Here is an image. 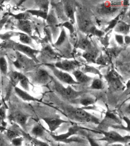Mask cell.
<instances>
[{"label":"cell","instance_id":"6da1fadb","mask_svg":"<svg viewBox=\"0 0 130 146\" xmlns=\"http://www.w3.org/2000/svg\"><path fill=\"white\" fill-rule=\"evenodd\" d=\"M25 75L29 79L30 83L39 85H45L51 79L47 71L41 67L36 66L31 70L27 72Z\"/></svg>","mask_w":130,"mask_h":146},{"label":"cell","instance_id":"7a4b0ae2","mask_svg":"<svg viewBox=\"0 0 130 146\" xmlns=\"http://www.w3.org/2000/svg\"><path fill=\"white\" fill-rule=\"evenodd\" d=\"M15 60L13 62V64L17 69L27 70V72L31 70L36 67V62L32 59L21 52L15 51Z\"/></svg>","mask_w":130,"mask_h":146},{"label":"cell","instance_id":"3957f363","mask_svg":"<svg viewBox=\"0 0 130 146\" xmlns=\"http://www.w3.org/2000/svg\"><path fill=\"white\" fill-rule=\"evenodd\" d=\"M100 131V133L103 135V137L97 140L105 141L109 144H113L115 143H126L130 141L129 136H124L116 131Z\"/></svg>","mask_w":130,"mask_h":146},{"label":"cell","instance_id":"277c9868","mask_svg":"<svg viewBox=\"0 0 130 146\" xmlns=\"http://www.w3.org/2000/svg\"><path fill=\"white\" fill-rule=\"evenodd\" d=\"M54 82V89L55 91L61 97L67 100L76 99L84 93L82 91H76L69 86L66 88L58 82Z\"/></svg>","mask_w":130,"mask_h":146},{"label":"cell","instance_id":"5b68a950","mask_svg":"<svg viewBox=\"0 0 130 146\" xmlns=\"http://www.w3.org/2000/svg\"><path fill=\"white\" fill-rule=\"evenodd\" d=\"M73 110L69 111V115L76 120L81 122L99 124V120L97 117L91 115L84 110L81 108H75Z\"/></svg>","mask_w":130,"mask_h":146},{"label":"cell","instance_id":"8992f818","mask_svg":"<svg viewBox=\"0 0 130 146\" xmlns=\"http://www.w3.org/2000/svg\"><path fill=\"white\" fill-rule=\"evenodd\" d=\"M15 51H18L32 59L36 63L39 62L37 60V56L39 51L36 49L33 48L29 46L22 43L14 42L13 48Z\"/></svg>","mask_w":130,"mask_h":146},{"label":"cell","instance_id":"52a82bcc","mask_svg":"<svg viewBox=\"0 0 130 146\" xmlns=\"http://www.w3.org/2000/svg\"><path fill=\"white\" fill-rule=\"evenodd\" d=\"M81 128L77 125H73L68 129V131L66 133L62 134L56 135L50 133V135L53 139L55 141L60 142H68L69 138L71 136H73L77 134L80 130Z\"/></svg>","mask_w":130,"mask_h":146},{"label":"cell","instance_id":"ba28073f","mask_svg":"<svg viewBox=\"0 0 130 146\" xmlns=\"http://www.w3.org/2000/svg\"><path fill=\"white\" fill-rule=\"evenodd\" d=\"M106 78L109 85L113 90H119L123 88V86L119 76L116 72L111 71L106 76Z\"/></svg>","mask_w":130,"mask_h":146},{"label":"cell","instance_id":"9c48e42d","mask_svg":"<svg viewBox=\"0 0 130 146\" xmlns=\"http://www.w3.org/2000/svg\"><path fill=\"white\" fill-rule=\"evenodd\" d=\"M49 67L52 69L53 74L56 77L63 83L71 85L79 84L68 73L59 70L52 66Z\"/></svg>","mask_w":130,"mask_h":146},{"label":"cell","instance_id":"30bf717a","mask_svg":"<svg viewBox=\"0 0 130 146\" xmlns=\"http://www.w3.org/2000/svg\"><path fill=\"white\" fill-rule=\"evenodd\" d=\"M15 26L20 31L31 36L35 27L33 23L31 20H17Z\"/></svg>","mask_w":130,"mask_h":146},{"label":"cell","instance_id":"8fae6325","mask_svg":"<svg viewBox=\"0 0 130 146\" xmlns=\"http://www.w3.org/2000/svg\"><path fill=\"white\" fill-rule=\"evenodd\" d=\"M42 119L47 124L49 130L52 132L57 129L61 124L68 122L59 117H43Z\"/></svg>","mask_w":130,"mask_h":146},{"label":"cell","instance_id":"7c38bea8","mask_svg":"<svg viewBox=\"0 0 130 146\" xmlns=\"http://www.w3.org/2000/svg\"><path fill=\"white\" fill-rule=\"evenodd\" d=\"M29 118L28 115L21 112H16L11 116V119L23 129H25Z\"/></svg>","mask_w":130,"mask_h":146},{"label":"cell","instance_id":"4fadbf2b","mask_svg":"<svg viewBox=\"0 0 130 146\" xmlns=\"http://www.w3.org/2000/svg\"><path fill=\"white\" fill-rule=\"evenodd\" d=\"M14 90L16 94L24 101L41 102L39 99L29 94L27 91H25L17 86L14 88Z\"/></svg>","mask_w":130,"mask_h":146},{"label":"cell","instance_id":"5bb4252c","mask_svg":"<svg viewBox=\"0 0 130 146\" xmlns=\"http://www.w3.org/2000/svg\"><path fill=\"white\" fill-rule=\"evenodd\" d=\"M9 77V82L13 87H15L19 84L20 80L25 76V74L17 71H12L8 73Z\"/></svg>","mask_w":130,"mask_h":146},{"label":"cell","instance_id":"9a60e30c","mask_svg":"<svg viewBox=\"0 0 130 146\" xmlns=\"http://www.w3.org/2000/svg\"><path fill=\"white\" fill-rule=\"evenodd\" d=\"M58 68L67 72L74 71L77 64L73 61L63 60L56 64Z\"/></svg>","mask_w":130,"mask_h":146},{"label":"cell","instance_id":"2e32d148","mask_svg":"<svg viewBox=\"0 0 130 146\" xmlns=\"http://www.w3.org/2000/svg\"><path fill=\"white\" fill-rule=\"evenodd\" d=\"M31 133L36 138H43L45 135V129L41 124H35L31 131Z\"/></svg>","mask_w":130,"mask_h":146},{"label":"cell","instance_id":"e0dca14e","mask_svg":"<svg viewBox=\"0 0 130 146\" xmlns=\"http://www.w3.org/2000/svg\"><path fill=\"white\" fill-rule=\"evenodd\" d=\"M73 74L76 78V82L79 83H88L92 79V78L85 75L81 71L74 70L73 72Z\"/></svg>","mask_w":130,"mask_h":146},{"label":"cell","instance_id":"ac0fdd59","mask_svg":"<svg viewBox=\"0 0 130 146\" xmlns=\"http://www.w3.org/2000/svg\"><path fill=\"white\" fill-rule=\"evenodd\" d=\"M99 12L104 14H109L115 12L117 10V8L116 5H113L110 3H105L102 4L99 7Z\"/></svg>","mask_w":130,"mask_h":146},{"label":"cell","instance_id":"d6986e66","mask_svg":"<svg viewBox=\"0 0 130 146\" xmlns=\"http://www.w3.org/2000/svg\"><path fill=\"white\" fill-rule=\"evenodd\" d=\"M18 35L19 36V40L22 44L28 45L33 48L36 49L31 36L24 33H18Z\"/></svg>","mask_w":130,"mask_h":146},{"label":"cell","instance_id":"ffe728a7","mask_svg":"<svg viewBox=\"0 0 130 146\" xmlns=\"http://www.w3.org/2000/svg\"><path fill=\"white\" fill-rule=\"evenodd\" d=\"M41 59L44 58L45 59H51V58H54L55 54L53 50L49 46L47 45L41 51Z\"/></svg>","mask_w":130,"mask_h":146},{"label":"cell","instance_id":"44dd1931","mask_svg":"<svg viewBox=\"0 0 130 146\" xmlns=\"http://www.w3.org/2000/svg\"><path fill=\"white\" fill-rule=\"evenodd\" d=\"M0 72L4 76L7 75L8 73L7 61L4 56L0 57Z\"/></svg>","mask_w":130,"mask_h":146},{"label":"cell","instance_id":"7402d4cb","mask_svg":"<svg viewBox=\"0 0 130 146\" xmlns=\"http://www.w3.org/2000/svg\"><path fill=\"white\" fill-rule=\"evenodd\" d=\"M95 99L90 97H84L81 98L79 100V104L82 106H88L90 105H93L95 102Z\"/></svg>","mask_w":130,"mask_h":146},{"label":"cell","instance_id":"603a6c76","mask_svg":"<svg viewBox=\"0 0 130 146\" xmlns=\"http://www.w3.org/2000/svg\"><path fill=\"white\" fill-rule=\"evenodd\" d=\"M103 88V83L102 80L99 78L94 79L90 87V88L94 90H101Z\"/></svg>","mask_w":130,"mask_h":146},{"label":"cell","instance_id":"cb8c5ba5","mask_svg":"<svg viewBox=\"0 0 130 146\" xmlns=\"http://www.w3.org/2000/svg\"><path fill=\"white\" fill-rule=\"evenodd\" d=\"M11 15L13 16L17 20H31L33 16L27 11L25 12L21 13L17 15L12 14Z\"/></svg>","mask_w":130,"mask_h":146},{"label":"cell","instance_id":"d4e9b609","mask_svg":"<svg viewBox=\"0 0 130 146\" xmlns=\"http://www.w3.org/2000/svg\"><path fill=\"white\" fill-rule=\"evenodd\" d=\"M27 11L30 13L32 16H36L37 17H41L45 19H46L47 17V13L39 9H29L27 10Z\"/></svg>","mask_w":130,"mask_h":146},{"label":"cell","instance_id":"484cf974","mask_svg":"<svg viewBox=\"0 0 130 146\" xmlns=\"http://www.w3.org/2000/svg\"><path fill=\"white\" fill-rule=\"evenodd\" d=\"M65 11L66 15L69 18L73 20L74 19V9L72 5L70 3H66L65 5Z\"/></svg>","mask_w":130,"mask_h":146},{"label":"cell","instance_id":"4316f807","mask_svg":"<svg viewBox=\"0 0 130 146\" xmlns=\"http://www.w3.org/2000/svg\"><path fill=\"white\" fill-rule=\"evenodd\" d=\"M20 86L22 88L23 90H25L26 91H29L30 90V82L28 78L25 75L23 78L20 80L19 83Z\"/></svg>","mask_w":130,"mask_h":146},{"label":"cell","instance_id":"83f0119b","mask_svg":"<svg viewBox=\"0 0 130 146\" xmlns=\"http://www.w3.org/2000/svg\"><path fill=\"white\" fill-rule=\"evenodd\" d=\"M7 117V108L4 104L0 107V125H4Z\"/></svg>","mask_w":130,"mask_h":146},{"label":"cell","instance_id":"f1b7e54d","mask_svg":"<svg viewBox=\"0 0 130 146\" xmlns=\"http://www.w3.org/2000/svg\"><path fill=\"white\" fill-rule=\"evenodd\" d=\"M129 29V26L124 24V23H120L117 25L116 27V31L118 33L126 34Z\"/></svg>","mask_w":130,"mask_h":146},{"label":"cell","instance_id":"f546056e","mask_svg":"<svg viewBox=\"0 0 130 146\" xmlns=\"http://www.w3.org/2000/svg\"><path fill=\"white\" fill-rule=\"evenodd\" d=\"M78 46L83 50H89L91 46V43L88 40L85 38H83L80 39L79 42Z\"/></svg>","mask_w":130,"mask_h":146},{"label":"cell","instance_id":"4dcf8cb0","mask_svg":"<svg viewBox=\"0 0 130 146\" xmlns=\"http://www.w3.org/2000/svg\"><path fill=\"white\" fill-rule=\"evenodd\" d=\"M97 53L93 51H87L84 53L83 56L89 62H93L96 57Z\"/></svg>","mask_w":130,"mask_h":146},{"label":"cell","instance_id":"1f68e13d","mask_svg":"<svg viewBox=\"0 0 130 146\" xmlns=\"http://www.w3.org/2000/svg\"><path fill=\"white\" fill-rule=\"evenodd\" d=\"M23 141V137L19 136L11 139V144L12 146H22Z\"/></svg>","mask_w":130,"mask_h":146},{"label":"cell","instance_id":"d6a6232c","mask_svg":"<svg viewBox=\"0 0 130 146\" xmlns=\"http://www.w3.org/2000/svg\"><path fill=\"white\" fill-rule=\"evenodd\" d=\"M31 142L36 146H50L47 143L40 140L35 137H31Z\"/></svg>","mask_w":130,"mask_h":146},{"label":"cell","instance_id":"836d02e7","mask_svg":"<svg viewBox=\"0 0 130 146\" xmlns=\"http://www.w3.org/2000/svg\"><path fill=\"white\" fill-rule=\"evenodd\" d=\"M105 117L108 119L111 120L118 124H120L121 121L118 117L113 113L111 112H107L106 113Z\"/></svg>","mask_w":130,"mask_h":146},{"label":"cell","instance_id":"e575fe53","mask_svg":"<svg viewBox=\"0 0 130 146\" xmlns=\"http://www.w3.org/2000/svg\"><path fill=\"white\" fill-rule=\"evenodd\" d=\"M66 34L65 33V31L63 30L61 33L60 37H59V39H58L57 42L55 43L56 45H59L62 44L65 40L66 38Z\"/></svg>","mask_w":130,"mask_h":146},{"label":"cell","instance_id":"d590c367","mask_svg":"<svg viewBox=\"0 0 130 146\" xmlns=\"http://www.w3.org/2000/svg\"><path fill=\"white\" fill-rule=\"evenodd\" d=\"M83 71L84 72H88L93 73V74H100L99 72L98 71L97 69L91 67H85V68L84 69V70H83Z\"/></svg>","mask_w":130,"mask_h":146},{"label":"cell","instance_id":"8d00e7d4","mask_svg":"<svg viewBox=\"0 0 130 146\" xmlns=\"http://www.w3.org/2000/svg\"><path fill=\"white\" fill-rule=\"evenodd\" d=\"M87 138L91 146H100L94 139L89 136H88Z\"/></svg>","mask_w":130,"mask_h":146},{"label":"cell","instance_id":"74e56055","mask_svg":"<svg viewBox=\"0 0 130 146\" xmlns=\"http://www.w3.org/2000/svg\"><path fill=\"white\" fill-rule=\"evenodd\" d=\"M116 39L117 40V42H119V43H121V44L123 43V38L122 36L118 35H116Z\"/></svg>","mask_w":130,"mask_h":146},{"label":"cell","instance_id":"f35d334b","mask_svg":"<svg viewBox=\"0 0 130 146\" xmlns=\"http://www.w3.org/2000/svg\"><path fill=\"white\" fill-rule=\"evenodd\" d=\"M112 146H124L121 143H115L113 144Z\"/></svg>","mask_w":130,"mask_h":146},{"label":"cell","instance_id":"ab89813d","mask_svg":"<svg viewBox=\"0 0 130 146\" xmlns=\"http://www.w3.org/2000/svg\"><path fill=\"white\" fill-rule=\"evenodd\" d=\"M125 40L126 41L127 43H129V37H127L126 38H125Z\"/></svg>","mask_w":130,"mask_h":146},{"label":"cell","instance_id":"60d3db41","mask_svg":"<svg viewBox=\"0 0 130 146\" xmlns=\"http://www.w3.org/2000/svg\"><path fill=\"white\" fill-rule=\"evenodd\" d=\"M1 99V91H0V107L2 106Z\"/></svg>","mask_w":130,"mask_h":146}]
</instances>
